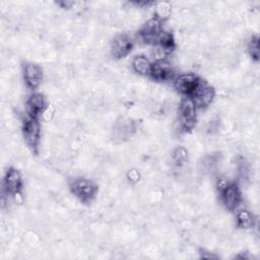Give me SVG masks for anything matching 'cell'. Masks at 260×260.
I'll list each match as a JSON object with an SVG mask.
<instances>
[{
    "label": "cell",
    "mask_w": 260,
    "mask_h": 260,
    "mask_svg": "<svg viewBox=\"0 0 260 260\" xmlns=\"http://www.w3.org/2000/svg\"><path fill=\"white\" fill-rule=\"evenodd\" d=\"M69 188L73 195L84 203L90 202L98 191L96 185L89 179L75 178L70 181Z\"/></svg>",
    "instance_id": "obj_1"
},
{
    "label": "cell",
    "mask_w": 260,
    "mask_h": 260,
    "mask_svg": "<svg viewBox=\"0 0 260 260\" xmlns=\"http://www.w3.org/2000/svg\"><path fill=\"white\" fill-rule=\"evenodd\" d=\"M196 112L197 108L193 101L189 96H185L179 108V122L184 131H190L194 128L196 124Z\"/></svg>",
    "instance_id": "obj_2"
},
{
    "label": "cell",
    "mask_w": 260,
    "mask_h": 260,
    "mask_svg": "<svg viewBox=\"0 0 260 260\" xmlns=\"http://www.w3.org/2000/svg\"><path fill=\"white\" fill-rule=\"evenodd\" d=\"M215 95V91L213 87L207 84L205 81L200 80L195 89L189 95V98L193 101L195 107L197 109L207 108L213 101Z\"/></svg>",
    "instance_id": "obj_3"
},
{
    "label": "cell",
    "mask_w": 260,
    "mask_h": 260,
    "mask_svg": "<svg viewBox=\"0 0 260 260\" xmlns=\"http://www.w3.org/2000/svg\"><path fill=\"white\" fill-rule=\"evenodd\" d=\"M22 131L27 146L32 151H37L41 139V127L39 119L27 117L23 123Z\"/></svg>",
    "instance_id": "obj_4"
},
{
    "label": "cell",
    "mask_w": 260,
    "mask_h": 260,
    "mask_svg": "<svg viewBox=\"0 0 260 260\" xmlns=\"http://www.w3.org/2000/svg\"><path fill=\"white\" fill-rule=\"evenodd\" d=\"M136 131V123L129 118H120L113 127V137L117 142L128 140Z\"/></svg>",
    "instance_id": "obj_5"
},
{
    "label": "cell",
    "mask_w": 260,
    "mask_h": 260,
    "mask_svg": "<svg viewBox=\"0 0 260 260\" xmlns=\"http://www.w3.org/2000/svg\"><path fill=\"white\" fill-rule=\"evenodd\" d=\"M221 202L229 210H235L242 202V193L238 185L235 183H229V185L220 192Z\"/></svg>",
    "instance_id": "obj_6"
},
{
    "label": "cell",
    "mask_w": 260,
    "mask_h": 260,
    "mask_svg": "<svg viewBox=\"0 0 260 260\" xmlns=\"http://www.w3.org/2000/svg\"><path fill=\"white\" fill-rule=\"evenodd\" d=\"M3 189L7 195H20L22 189V178L18 170L15 168H10L7 170L3 180Z\"/></svg>",
    "instance_id": "obj_7"
},
{
    "label": "cell",
    "mask_w": 260,
    "mask_h": 260,
    "mask_svg": "<svg viewBox=\"0 0 260 260\" xmlns=\"http://www.w3.org/2000/svg\"><path fill=\"white\" fill-rule=\"evenodd\" d=\"M200 80L201 79L194 73H183L174 79V85L180 93L189 96Z\"/></svg>",
    "instance_id": "obj_8"
},
{
    "label": "cell",
    "mask_w": 260,
    "mask_h": 260,
    "mask_svg": "<svg viewBox=\"0 0 260 260\" xmlns=\"http://www.w3.org/2000/svg\"><path fill=\"white\" fill-rule=\"evenodd\" d=\"M133 48V41L127 35L117 36L111 45V52L115 58H124L126 57Z\"/></svg>",
    "instance_id": "obj_9"
},
{
    "label": "cell",
    "mask_w": 260,
    "mask_h": 260,
    "mask_svg": "<svg viewBox=\"0 0 260 260\" xmlns=\"http://www.w3.org/2000/svg\"><path fill=\"white\" fill-rule=\"evenodd\" d=\"M46 108H47L46 100L44 95L41 93H38V92L32 93L26 100L25 110H26L27 117L39 119V117L42 114H44Z\"/></svg>",
    "instance_id": "obj_10"
},
{
    "label": "cell",
    "mask_w": 260,
    "mask_h": 260,
    "mask_svg": "<svg viewBox=\"0 0 260 260\" xmlns=\"http://www.w3.org/2000/svg\"><path fill=\"white\" fill-rule=\"evenodd\" d=\"M22 73L27 87L35 89L40 85L43 77V71L39 65L35 63H25L23 65Z\"/></svg>",
    "instance_id": "obj_11"
},
{
    "label": "cell",
    "mask_w": 260,
    "mask_h": 260,
    "mask_svg": "<svg viewBox=\"0 0 260 260\" xmlns=\"http://www.w3.org/2000/svg\"><path fill=\"white\" fill-rule=\"evenodd\" d=\"M174 74L175 71L173 66L166 59L157 60L152 63L150 77H152L153 79L157 81H166L172 79L174 77Z\"/></svg>",
    "instance_id": "obj_12"
},
{
    "label": "cell",
    "mask_w": 260,
    "mask_h": 260,
    "mask_svg": "<svg viewBox=\"0 0 260 260\" xmlns=\"http://www.w3.org/2000/svg\"><path fill=\"white\" fill-rule=\"evenodd\" d=\"M132 67L136 73L144 76H150L152 63L145 56H136L132 61Z\"/></svg>",
    "instance_id": "obj_13"
},
{
    "label": "cell",
    "mask_w": 260,
    "mask_h": 260,
    "mask_svg": "<svg viewBox=\"0 0 260 260\" xmlns=\"http://www.w3.org/2000/svg\"><path fill=\"white\" fill-rule=\"evenodd\" d=\"M236 221L237 225L241 229H250L255 223V217L254 214L247 210V209H241L238 211L236 215Z\"/></svg>",
    "instance_id": "obj_14"
},
{
    "label": "cell",
    "mask_w": 260,
    "mask_h": 260,
    "mask_svg": "<svg viewBox=\"0 0 260 260\" xmlns=\"http://www.w3.org/2000/svg\"><path fill=\"white\" fill-rule=\"evenodd\" d=\"M248 51L250 56L254 59V60H258L259 59V53H260V49H259V38L257 36H253L248 44Z\"/></svg>",
    "instance_id": "obj_15"
},
{
    "label": "cell",
    "mask_w": 260,
    "mask_h": 260,
    "mask_svg": "<svg viewBox=\"0 0 260 260\" xmlns=\"http://www.w3.org/2000/svg\"><path fill=\"white\" fill-rule=\"evenodd\" d=\"M188 158L187 150L184 147H177L173 152V160L177 166H183Z\"/></svg>",
    "instance_id": "obj_16"
},
{
    "label": "cell",
    "mask_w": 260,
    "mask_h": 260,
    "mask_svg": "<svg viewBox=\"0 0 260 260\" xmlns=\"http://www.w3.org/2000/svg\"><path fill=\"white\" fill-rule=\"evenodd\" d=\"M170 11H171L170 4L167 2H160L156 5V16L155 17H157L160 20H164L170 14Z\"/></svg>",
    "instance_id": "obj_17"
},
{
    "label": "cell",
    "mask_w": 260,
    "mask_h": 260,
    "mask_svg": "<svg viewBox=\"0 0 260 260\" xmlns=\"http://www.w3.org/2000/svg\"><path fill=\"white\" fill-rule=\"evenodd\" d=\"M127 176H128L129 181L132 182V183L138 182V180H139V178H140V175H139L138 171H136V170H131V171L128 173Z\"/></svg>",
    "instance_id": "obj_18"
}]
</instances>
